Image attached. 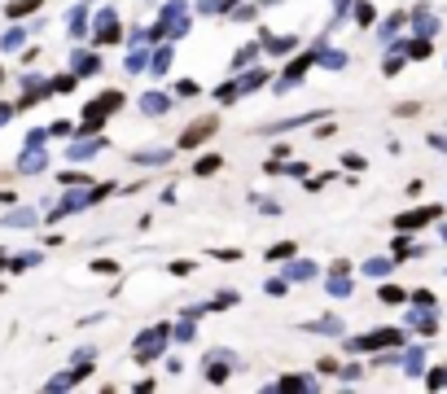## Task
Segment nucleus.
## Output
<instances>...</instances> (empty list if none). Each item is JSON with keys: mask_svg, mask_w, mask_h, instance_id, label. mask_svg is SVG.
Returning a JSON list of instances; mask_svg holds the SVG:
<instances>
[{"mask_svg": "<svg viewBox=\"0 0 447 394\" xmlns=\"http://www.w3.org/2000/svg\"><path fill=\"white\" fill-rule=\"evenodd\" d=\"M202 136H210V123H202V127H193V131H189V136H184V145H198Z\"/></svg>", "mask_w": 447, "mask_h": 394, "instance_id": "nucleus-1", "label": "nucleus"}, {"mask_svg": "<svg viewBox=\"0 0 447 394\" xmlns=\"http://www.w3.org/2000/svg\"><path fill=\"white\" fill-rule=\"evenodd\" d=\"M36 5H40V0H18V5H14L9 13H26V9H36Z\"/></svg>", "mask_w": 447, "mask_h": 394, "instance_id": "nucleus-2", "label": "nucleus"}]
</instances>
